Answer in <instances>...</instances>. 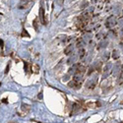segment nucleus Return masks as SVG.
<instances>
[{"label":"nucleus","instance_id":"nucleus-4","mask_svg":"<svg viewBox=\"0 0 123 123\" xmlns=\"http://www.w3.org/2000/svg\"><path fill=\"white\" fill-rule=\"evenodd\" d=\"M122 83H123V67H122V70H121L120 76L118 78V84H122Z\"/></svg>","mask_w":123,"mask_h":123},{"label":"nucleus","instance_id":"nucleus-11","mask_svg":"<svg viewBox=\"0 0 123 123\" xmlns=\"http://www.w3.org/2000/svg\"><path fill=\"white\" fill-rule=\"evenodd\" d=\"M119 25L120 26H123V19H121L120 21H119Z\"/></svg>","mask_w":123,"mask_h":123},{"label":"nucleus","instance_id":"nucleus-1","mask_svg":"<svg viewBox=\"0 0 123 123\" xmlns=\"http://www.w3.org/2000/svg\"><path fill=\"white\" fill-rule=\"evenodd\" d=\"M116 24H117V19H116L115 16H110V17H108V18L106 19V21H105V26H106L107 28H109V29L115 27Z\"/></svg>","mask_w":123,"mask_h":123},{"label":"nucleus","instance_id":"nucleus-9","mask_svg":"<svg viewBox=\"0 0 123 123\" xmlns=\"http://www.w3.org/2000/svg\"><path fill=\"white\" fill-rule=\"evenodd\" d=\"M25 36H27V37H30L28 34H26V31L24 30V31H23V34H22V37H25Z\"/></svg>","mask_w":123,"mask_h":123},{"label":"nucleus","instance_id":"nucleus-15","mask_svg":"<svg viewBox=\"0 0 123 123\" xmlns=\"http://www.w3.org/2000/svg\"><path fill=\"white\" fill-rule=\"evenodd\" d=\"M122 16H123V10H122Z\"/></svg>","mask_w":123,"mask_h":123},{"label":"nucleus","instance_id":"nucleus-14","mask_svg":"<svg viewBox=\"0 0 123 123\" xmlns=\"http://www.w3.org/2000/svg\"><path fill=\"white\" fill-rule=\"evenodd\" d=\"M121 36H122V37H123V30H122V31H121Z\"/></svg>","mask_w":123,"mask_h":123},{"label":"nucleus","instance_id":"nucleus-7","mask_svg":"<svg viewBox=\"0 0 123 123\" xmlns=\"http://www.w3.org/2000/svg\"><path fill=\"white\" fill-rule=\"evenodd\" d=\"M118 57H119V52H118L117 50H114L113 51V58L114 59H117Z\"/></svg>","mask_w":123,"mask_h":123},{"label":"nucleus","instance_id":"nucleus-5","mask_svg":"<svg viewBox=\"0 0 123 123\" xmlns=\"http://www.w3.org/2000/svg\"><path fill=\"white\" fill-rule=\"evenodd\" d=\"M73 48H74V47H73V45H69V46L65 49V53H66V54H69V53L71 52V51L73 50Z\"/></svg>","mask_w":123,"mask_h":123},{"label":"nucleus","instance_id":"nucleus-12","mask_svg":"<svg viewBox=\"0 0 123 123\" xmlns=\"http://www.w3.org/2000/svg\"><path fill=\"white\" fill-rule=\"evenodd\" d=\"M57 3L60 5V4H62V1H61V0H57Z\"/></svg>","mask_w":123,"mask_h":123},{"label":"nucleus","instance_id":"nucleus-13","mask_svg":"<svg viewBox=\"0 0 123 123\" xmlns=\"http://www.w3.org/2000/svg\"><path fill=\"white\" fill-rule=\"evenodd\" d=\"M2 101H3V102H4V104H7V98H6V99H3V100H2Z\"/></svg>","mask_w":123,"mask_h":123},{"label":"nucleus","instance_id":"nucleus-10","mask_svg":"<svg viewBox=\"0 0 123 123\" xmlns=\"http://www.w3.org/2000/svg\"><path fill=\"white\" fill-rule=\"evenodd\" d=\"M9 67H10V64H8V65H7V67H6V69H5V73H8V70H9Z\"/></svg>","mask_w":123,"mask_h":123},{"label":"nucleus","instance_id":"nucleus-2","mask_svg":"<svg viewBox=\"0 0 123 123\" xmlns=\"http://www.w3.org/2000/svg\"><path fill=\"white\" fill-rule=\"evenodd\" d=\"M31 5H32V1L31 0H21V2L19 3V8L26 9V8H29V6Z\"/></svg>","mask_w":123,"mask_h":123},{"label":"nucleus","instance_id":"nucleus-6","mask_svg":"<svg viewBox=\"0 0 123 123\" xmlns=\"http://www.w3.org/2000/svg\"><path fill=\"white\" fill-rule=\"evenodd\" d=\"M76 58H77L76 56H72V57H71V58H70V59L67 61L68 64H72L73 62H75V61H76Z\"/></svg>","mask_w":123,"mask_h":123},{"label":"nucleus","instance_id":"nucleus-8","mask_svg":"<svg viewBox=\"0 0 123 123\" xmlns=\"http://www.w3.org/2000/svg\"><path fill=\"white\" fill-rule=\"evenodd\" d=\"M84 54H85V50H84V49H80V56L83 57Z\"/></svg>","mask_w":123,"mask_h":123},{"label":"nucleus","instance_id":"nucleus-3","mask_svg":"<svg viewBox=\"0 0 123 123\" xmlns=\"http://www.w3.org/2000/svg\"><path fill=\"white\" fill-rule=\"evenodd\" d=\"M39 18L42 20V22L44 24V13H43V8H40L39 10Z\"/></svg>","mask_w":123,"mask_h":123}]
</instances>
